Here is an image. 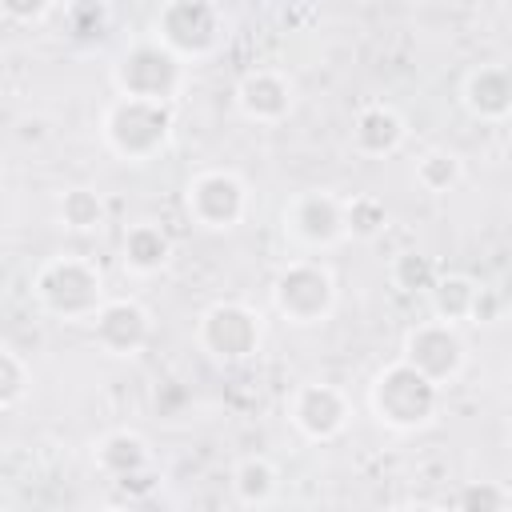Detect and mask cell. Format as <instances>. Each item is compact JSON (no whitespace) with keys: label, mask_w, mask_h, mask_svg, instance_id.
Segmentation results:
<instances>
[{"label":"cell","mask_w":512,"mask_h":512,"mask_svg":"<svg viewBox=\"0 0 512 512\" xmlns=\"http://www.w3.org/2000/svg\"><path fill=\"white\" fill-rule=\"evenodd\" d=\"M32 300L40 304V312H48L52 320L64 324H88L104 300V272L96 260L80 256V252H60L36 264L32 272Z\"/></svg>","instance_id":"obj_1"},{"label":"cell","mask_w":512,"mask_h":512,"mask_svg":"<svg viewBox=\"0 0 512 512\" xmlns=\"http://www.w3.org/2000/svg\"><path fill=\"white\" fill-rule=\"evenodd\" d=\"M176 128V112L168 104L112 96L100 112V140L120 164H152L168 152Z\"/></svg>","instance_id":"obj_2"},{"label":"cell","mask_w":512,"mask_h":512,"mask_svg":"<svg viewBox=\"0 0 512 512\" xmlns=\"http://www.w3.org/2000/svg\"><path fill=\"white\" fill-rule=\"evenodd\" d=\"M440 400H444V388H436L428 376L408 368L400 356L388 360L368 384V412L388 432H420V428H428L436 420V412H440Z\"/></svg>","instance_id":"obj_3"},{"label":"cell","mask_w":512,"mask_h":512,"mask_svg":"<svg viewBox=\"0 0 512 512\" xmlns=\"http://www.w3.org/2000/svg\"><path fill=\"white\" fill-rule=\"evenodd\" d=\"M188 80H192V68L184 60H176L152 36L132 40L116 56V64H112V88H116V96L152 100V104H168V108L184 96Z\"/></svg>","instance_id":"obj_4"},{"label":"cell","mask_w":512,"mask_h":512,"mask_svg":"<svg viewBox=\"0 0 512 512\" xmlns=\"http://www.w3.org/2000/svg\"><path fill=\"white\" fill-rule=\"evenodd\" d=\"M152 40H160L188 68L216 56L228 44V16L212 0H168L152 16Z\"/></svg>","instance_id":"obj_5"},{"label":"cell","mask_w":512,"mask_h":512,"mask_svg":"<svg viewBox=\"0 0 512 512\" xmlns=\"http://www.w3.org/2000/svg\"><path fill=\"white\" fill-rule=\"evenodd\" d=\"M272 308L296 328H316L336 312V280L316 256L288 260L272 280Z\"/></svg>","instance_id":"obj_6"},{"label":"cell","mask_w":512,"mask_h":512,"mask_svg":"<svg viewBox=\"0 0 512 512\" xmlns=\"http://www.w3.org/2000/svg\"><path fill=\"white\" fill-rule=\"evenodd\" d=\"M264 344V320L244 300H216L196 316V348L216 364H244Z\"/></svg>","instance_id":"obj_7"},{"label":"cell","mask_w":512,"mask_h":512,"mask_svg":"<svg viewBox=\"0 0 512 512\" xmlns=\"http://www.w3.org/2000/svg\"><path fill=\"white\" fill-rule=\"evenodd\" d=\"M184 216L204 232H232L248 216V184L232 168H200L184 184Z\"/></svg>","instance_id":"obj_8"},{"label":"cell","mask_w":512,"mask_h":512,"mask_svg":"<svg viewBox=\"0 0 512 512\" xmlns=\"http://www.w3.org/2000/svg\"><path fill=\"white\" fill-rule=\"evenodd\" d=\"M284 236L300 248V252H328L336 244L348 240L344 228V196H336L332 188H304L296 192L284 212H280Z\"/></svg>","instance_id":"obj_9"},{"label":"cell","mask_w":512,"mask_h":512,"mask_svg":"<svg viewBox=\"0 0 512 512\" xmlns=\"http://www.w3.org/2000/svg\"><path fill=\"white\" fill-rule=\"evenodd\" d=\"M400 360L408 368H416L420 376H428L436 388H448L464 364H468V344L460 336L456 324H444V320H420L404 332V344H400Z\"/></svg>","instance_id":"obj_10"},{"label":"cell","mask_w":512,"mask_h":512,"mask_svg":"<svg viewBox=\"0 0 512 512\" xmlns=\"http://www.w3.org/2000/svg\"><path fill=\"white\" fill-rule=\"evenodd\" d=\"M348 420H352L348 392L328 384V380H304L288 396V424L308 444H328V440L344 436Z\"/></svg>","instance_id":"obj_11"},{"label":"cell","mask_w":512,"mask_h":512,"mask_svg":"<svg viewBox=\"0 0 512 512\" xmlns=\"http://www.w3.org/2000/svg\"><path fill=\"white\" fill-rule=\"evenodd\" d=\"M88 324H92V344L116 360L140 356L144 344L152 340V312L132 296H116V300L108 296Z\"/></svg>","instance_id":"obj_12"},{"label":"cell","mask_w":512,"mask_h":512,"mask_svg":"<svg viewBox=\"0 0 512 512\" xmlns=\"http://www.w3.org/2000/svg\"><path fill=\"white\" fill-rule=\"evenodd\" d=\"M236 112L252 124H280L296 108L292 76L280 68H252L236 80Z\"/></svg>","instance_id":"obj_13"},{"label":"cell","mask_w":512,"mask_h":512,"mask_svg":"<svg viewBox=\"0 0 512 512\" xmlns=\"http://www.w3.org/2000/svg\"><path fill=\"white\" fill-rule=\"evenodd\" d=\"M92 464H96L108 480H116L120 488H136L140 480L152 484V476H156L152 448H148V440H144L140 432H132V428H112V432H104V436L92 444ZM140 488H144V484H140Z\"/></svg>","instance_id":"obj_14"},{"label":"cell","mask_w":512,"mask_h":512,"mask_svg":"<svg viewBox=\"0 0 512 512\" xmlns=\"http://www.w3.org/2000/svg\"><path fill=\"white\" fill-rule=\"evenodd\" d=\"M408 140V124L404 116L384 104V100H372L364 104L356 116H352V132H348V144L356 156L364 160H384V156H396Z\"/></svg>","instance_id":"obj_15"},{"label":"cell","mask_w":512,"mask_h":512,"mask_svg":"<svg viewBox=\"0 0 512 512\" xmlns=\"http://www.w3.org/2000/svg\"><path fill=\"white\" fill-rule=\"evenodd\" d=\"M460 100H464L468 116H476L484 124H504L512 116V72L504 64H476L464 76Z\"/></svg>","instance_id":"obj_16"},{"label":"cell","mask_w":512,"mask_h":512,"mask_svg":"<svg viewBox=\"0 0 512 512\" xmlns=\"http://www.w3.org/2000/svg\"><path fill=\"white\" fill-rule=\"evenodd\" d=\"M172 252H176V244H172V236H168L164 224L136 220V224L124 228V240H120V264H124V272H132L140 280L144 276H156V272H164L172 264Z\"/></svg>","instance_id":"obj_17"},{"label":"cell","mask_w":512,"mask_h":512,"mask_svg":"<svg viewBox=\"0 0 512 512\" xmlns=\"http://www.w3.org/2000/svg\"><path fill=\"white\" fill-rule=\"evenodd\" d=\"M480 292L484 284L464 276V272H440L436 284L428 288V304H432V320H444V324H468L476 316V304H480Z\"/></svg>","instance_id":"obj_18"},{"label":"cell","mask_w":512,"mask_h":512,"mask_svg":"<svg viewBox=\"0 0 512 512\" xmlns=\"http://www.w3.org/2000/svg\"><path fill=\"white\" fill-rule=\"evenodd\" d=\"M56 220H60V228H68V232L88 236V232H100V228L108 224V204H104V196H100L96 188L76 184V188H64V192L56 196Z\"/></svg>","instance_id":"obj_19"},{"label":"cell","mask_w":512,"mask_h":512,"mask_svg":"<svg viewBox=\"0 0 512 512\" xmlns=\"http://www.w3.org/2000/svg\"><path fill=\"white\" fill-rule=\"evenodd\" d=\"M228 484H232V496H236L240 504L260 508V504H268V500L276 496L280 472H276V464H272L268 456H240V460L232 464Z\"/></svg>","instance_id":"obj_20"},{"label":"cell","mask_w":512,"mask_h":512,"mask_svg":"<svg viewBox=\"0 0 512 512\" xmlns=\"http://www.w3.org/2000/svg\"><path fill=\"white\" fill-rule=\"evenodd\" d=\"M464 180V160L452 148H428L416 156V184L428 196H444Z\"/></svg>","instance_id":"obj_21"},{"label":"cell","mask_w":512,"mask_h":512,"mask_svg":"<svg viewBox=\"0 0 512 512\" xmlns=\"http://www.w3.org/2000/svg\"><path fill=\"white\" fill-rule=\"evenodd\" d=\"M344 228H348V240H376V236H384V228H388L384 200L372 196V192L344 196Z\"/></svg>","instance_id":"obj_22"},{"label":"cell","mask_w":512,"mask_h":512,"mask_svg":"<svg viewBox=\"0 0 512 512\" xmlns=\"http://www.w3.org/2000/svg\"><path fill=\"white\" fill-rule=\"evenodd\" d=\"M388 276H392V284L400 288V292H420V296H428V288L436 284V276H440V264L432 260V256H424V252H400L392 264H388Z\"/></svg>","instance_id":"obj_23"},{"label":"cell","mask_w":512,"mask_h":512,"mask_svg":"<svg viewBox=\"0 0 512 512\" xmlns=\"http://www.w3.org/2000/svg\"><path fill=\"white\" fill-rule=\"evenodd\" d=\"M28 384H32L28 364H24L12 348L0 344V412L16 408V404L24 400V392H28Z\"/></svg>","instance_id":"obj_24"},{"label":"cell","mask_w":512,"mask_h":512,"mask_svg":"<svg viewBox=\"0 0 512 512\" xmlns=\"http://www.w3.org/2000/svg\"><path fill=\"white\" fill-rule=\"evenodd\" d=\"M504 504H508V492L492 480H480V484L460 488V500L452 512H504Z\"/></svg>","instance_id":"obj_25"},{"label":"cell","mask_w":512,"mask_h":512,"mask_svg":"<svg viewBox=\"0 0 512 512\" xmlns=\"http://www.w3.org/2000/svg\"><path fill=\"white\" fill-rule=\"evenodd\" d=\"M52 12V4H28V0H4L0 16L4 20H44Z\"/></svg>","instance_id":"obj_26"},{"label":"cell","mask_w":512,"mask_h":512,"mask_svg":"<svg viewBox=\"0 0 512 512\" xmlns=\"http://www.w3.org/2000/svg\"><path fill=\"white\" fill-rule=\"evenodd\" d=\"M392 512H452V508L432 504V500H408V504H400V508H392Z\"/></svg>","instance_id":"obj_27"},{"label":"cell","mask_w":512,"mask_h":512,"mask_svg":"<svg viewBox=\"0 0 512 512\" xmlns=\"http://www.w3.org/2000/svg\"><path fill=\"white\" fill-rule=\"evenodd\" d=\"M96 512H132V508H124V504H104V508H96Z\"/></svg>","instance_id":"obj_28"}]
</instances>
